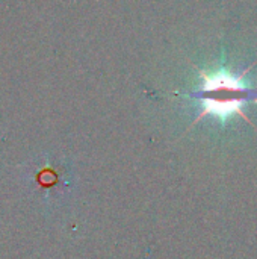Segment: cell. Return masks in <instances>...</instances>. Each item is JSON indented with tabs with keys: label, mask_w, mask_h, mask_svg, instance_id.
I'll list each match as a JSON object with an SVG mask.
<instances>
[{
	"label": "cell",
	"mask_w": 257,
	"mask_h": 259,
	"mask_svg": "<svg viewBox=\"0 0 257 259\" xmlns=\"http://www.w3.org/2000/svg\"><path fill=\"white\" fill-rule=\"evenodd\" d=\"M245 73L247 71L235 76L226 70H218L215 73L200 71L203 77V87L189 96L203 102V111L195 118L192 126L206 115H214L224 120L233 114H238L250 123L242 108L248 102L257 100V91L244 83L242 79Z\"/></svg>",
	"instance_id": "6da1fadb"
}]
</instances>
